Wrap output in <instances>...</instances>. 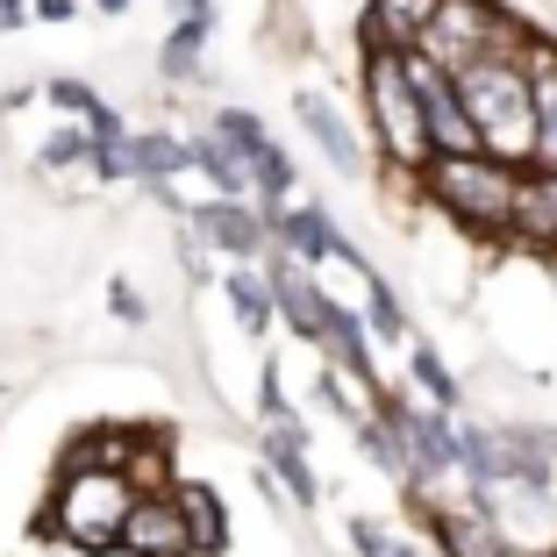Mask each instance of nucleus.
I'll return each instance as SVG.
<instances>
[{
    "mask_svg": "<svg viewBox=\"0 0 557 557\" xmlns=\"http://www.w3.org/2000/svg\"><path fill=\"white\" fill-rule=\"evenodd\" d=\"M515 180H522V164L493 158V150H458V158H429L414 172L422 200L443 214V222H458L465 236H486V244H508V222H515Z\"/></svg>",
    "mask_w": 557,
    "mask_h": 557,
    "instance_id": "f257e3e1",
    "label": "nucleus"
},
{
    "mask_svg": "<svg viewBox=\"0 0 557 557\" xmlns=\"http://www.w3.org/2000/svg\"><path fill=\"white\" fill-rule=\"evenodd\" d=\"M458 94L472 108L479 150L508 164H536V86H529L522 58H479L458 72Z\"/></svg>",
    "mask_w": 557,
    "mask_h": 557,
    "instance_id": "f03ea898",
    "label": "nucleus"
},
{
    "mask_svg": "<svg viewBox=\"0 0 557 557\" xmlns=\"http://www.w3.org/2000/svg\"><path fill=\"white\" fill-rule=\"evenodd\" d=\"M364 115H372V136H379V150H386L394 172L414 180L436 158L422 94H414V72H408V50H364Z\"/></svg>",
    "mask_w": 557,
    "mask_h": 557,
    "instance_id": "7ed1b4c3",
    "label": "nucleus"
},
{
    "mask_svg": "<svg viewBox=\"0 0 557 557\" xmlns=\"http://www.w3.org/2000/svg\"><path fill=\"white\" fill-rule=\"evenodd\" d=\"M136 500H144V486H136L129 472L72 465L65 486H58V515H50V529H58L65 543H79V550H122V529H129Z\"/></svg>",
    "mask_w": 557,
    "mask_h": 557,
    "instance_id": "20e7f679",
    "label": "nucleus"
},
{
    "mask_svg": "<svg viewBox=\"0 0 557 557\" xmlns=\"http://www.w3.org/2000/svg\"><path fill=\"white\" fill-rule=\"evenodd\" d=\"M529 36L536 29H529L515 8H500V0H443L429 36H422V50L443 72H465V65H479V58H522Z\"/></svg>",
    "mask_w": 557,
    "mask_h": 557,
    "instance_id": "39448f33",
    "label": "nucleus"
},
{
    "mask_svg": "<svg viewBox=\"0 0 557 557\" xmlns=\"http://www.w3.org/2000/svg\"><path fill=\"white\" fill-rule=\"evenodd\" d=\"M508 250H529V258H557V164H522V180H515Z\"/></svg>",
    "mask_w": 557,
    "mask_h": 557,
    "instance_id": "423d86ee",
    "label": "nucleus"
},
{
    "mask_svg": "<svg viewBox=\"0 0 557 557\" xmlns=\"http://www.w3.org/2000/svg\"><path fill=\"white\" fill-rule=\"evenodd\" d=\"M122 550L129 557H200L180 493H144L136 515H129V529H122Z\"/></svg>",
    "mask_w": 557,
    "mask_h": 557,
    "instance_id": "0eeeda50",
    "label": "nucleus"
},
{
    "mask_svg": "<svg viewBox=\"0 0 557 557\" xmlns=\"http://www.w3.org/2000/svg\"><path fill=\"white\" fill-rule=\"evenodd\" d=\"M486 500L493 493H472L465 508H436L429 515L443 557H508V529H500V515H493Z\"/></svg>",
    "mask_w": 557,
    "mask_h": 557,
    "instance_id": "6e6552de",
    "label": "nucleus"
},
{
    "mask_svg": "<svg viewBox=\"0 0 557 557\" xmlns=\"http://www.w3.org/2000/svg\"><path fill=\"white\" fill-rule=\"evenodd\" d=\"M436 8H443V0H372V8L358 15L364 50H422Z\"/></svg>",
    "mask_w": 557,
    "mask_h": 557,
    "instance_id": "1a4fd4ad",
    "label": "nucleus"
},
{
    "mask_svg": "<svg viewBox=\"0 0 557 557\" xmlns=\"http://www.w3.org/2000/svg\"><path fill=\"white\" fill-rule=\"evenodd\" d=\"M222 136H230V144L244 150L250 180H258L272 200H286V194H294V164H286V150H278L272 136L258 129V115H222Z\"/></svg>",
    "mask_w": 557,
    "mask_h": 557,
    "instance_id": "9d476101",
    "label": "nucleus"
},
{
    "mask_svg": "<svg viewBox=\"0 0 557 557\" xmlns=\"http://www.w3.org/2000/svg\"><path fill=\"white\" fill-rule=\"evenodd\" d=\"M186 222H194V230L208 236L214 250H230L236 264H244V258H258V250H264V236H272V230H264V222H258V214L244 208V200H214V208L186 214Z\"/></svg>",
    "mask_w": 557,
    "mask_h": 557,
    "instance_id": "9b49d317",
    "label": "nucleus"
},
{
    "mask_svg": "<svg viewBox=\"0 0 557 557\" xmlns=\"http://www.w3.org/2000/svg\"><path fill=\"white\" fill-rule=\"evenodd\" d=\"M522 65H529V86H536V164H557V44L543 29L529 36Z\"/></svg>",
    "mask_w": 557,
    "mask_h": 557,
    "instance_id": "f8f14e48",
    "label": "nucleus"
},
{
    "mask_svg": "<svg viewBox=\"0 0 557 557\" xmlns=\"http://www.w3.org/2000/svg\"><path fill=\"white\" fill-rule=\"evenodd\" d=\"M272 294H278V308H286V322H294L300 336H314V344H322V336H329V314H336V300H329L322 286L300 272V264H278V272H272Z\"/></svg>",
    "mask_w": 557,
    "mask_h": 557,
    "instance_id": "ddd939ff",
    "label": "nucleus"
},
{
    "mask_svg": "<svg viewBox=\"0 0 557 557\" xmlns=\"http://www.w3.org/2000/svg\"><path fill=\"white\" fill-rule=\"evenodd\" d=\"M264 472L294 493L300 508H314V472H308V436H300V422H272L264 429Z\"/></svg>",
    "mask_w": 557,
    "mask_h": 557,
    "instance_id": "4468645a",
    "label": "nucleus"
},
{
    "mask_svg": "<svg viewBox=\"0 0 557 557\" xmlns=\"http://www.w3.org/2000/svg\"><path fill=\"white\" fill-rule=\"evenodd\" d=\"M272 236L294 250L300 264H322V258H336V250H344V236L329 230L322 208H278V214H272Z\"/></svg>",
    "mask_w": 557,
    "mask_h": 557,
    "instance_id": "2eb2a0df",
    "label": "nucleus"
},
{
    "mask_svg": "<svg viewBox=\"0 0 557 557\" xmlns=\"http://www.w3.org/2000/svg\"><path fill=\"white\" fill-rule=\"evenodd\" d=\"M300 122H308V136L336 158V172H358V136H350V122L336 115L322 94H300Z\"/></svg>",
    "mask_w": 557,
    "mask_h": 557,
    "instance_id": "dca6fc26",
    "label": "nucleus"
},
{
    "mask_svg": "<svg viewBox=\"0 0 557 557\" xmlns=\"http://www.w3.org/2000/svg\"><path fill=\"white\" fill-rule=\"evenodd\" d=\"M222 286H230V308H236V322H244V336H264V329H272V308H278L272 278H258V272H244V264H236Z\"/></svg>",
    "mask_w": 557,
    "mask_h": 557,
    "instance_id": "f3484780",
    "label": "nucleus"
},
{
    "mask_svg": "<svg viewBox=\"0 0 557 557\" xmlns=\"http://www.w3.org/2000/svg\"><path fill=\"white\" fill-rule=\"evenodd\" d=\"M408 372H414V386L429 394V408H443V414H450V408L465 400V394H458V372H450V364H443L429 344H414V336H408Z\"/></svg>",
    "mask_w": 557,
    "mask_h": 557,
    "instance_id": "a211bd4d",
    "label": "nucleus"
},
{
    "mask_svg": "<svg viewBox=\"0 0 557 557\" xmlns=\"http://www.w3.org/2000/svg\"><path fill=\"white\" fill-rule=\"evenodd\" d=\"M44 172H100V180H108V150H100V136H58V144H44Z\"/></svg>",
    "mask_w": 557,
    "mask_h": 557,
    "instance_id": "6ab92c4d",
    "label": "nucleus"
},
{
    "mask_svg": "<svg viewBox=\"0 0 557 557\" xmlns=\"http://www.w3.org/2000/svg\"><path fill=\"white\" fill-rule=\"evenodd\" d=\"M194 158H200V164H208V172H214V186H222V194H230V200H244V186H250V164H244V150H236V144H230V136H222V129H214L208 144L194 150Z\"/></svg>",
    "mask_w": 557,
    "mask_h": 557,
    "instance_id": "aec40b11",
    "label": "nucleus"
},
{
    "mask_svg": "<svg viewBox=\"0 0 557 557\" xmlns=\"http://www.w3.org/2000/svg\"><path fill=\"white\" fill-rule=\"evenodd\" d=\"M180 500H186V522H194V543H200V550H222V543H230V529H222V500H214L208 486H186Z\"/></svg>",
    "mask_w": 557,
    "mask_h": 557,
    "instance_id": "412c9836",
    "label": "nucleus"
},
{
    "mask_svg": "<svg viewBox=\"0 0 557 557\" xmlns=\"http://www.w3.org/2000/svg\"><path fill=\"white\" fill-rule=\"evenodd\" d=\"M186 164H194L186 144H172V136H136V172H144V180H172Z\"/></svg>",
    "mask_w": 557,
    "mask_h": 557,
    "instance_id": "4be33fe9",
    "label": "nucleus"
},
{
    "mask_svg": "<svg viewBox=\"0 0 557 557\" xmlns=\"http://www.w3.org/2000/svg\"><path fill=\"white\" fill-rule=\"evenodd\" d=\"M364 300H372V329L379 336H386V344H400V336H408V314H400V300H394V286H386V278H364Z\"/></svg>",
    "mask_w": 557,
    "mask_h": 557,
    "instance_id": "5701e85b",
    "label": "nucleus"
},
{
    "mask_svg": "<svg viewBox=\"0 0 557 557\" xmlns=\"http://www.w3.org/2000/svg\"><path fill=\"white\" fill-rule=\"evenodd\" d=\"M200 29H208V22H180V29H172V44H164V72H172V79L200 65Z\"/></svg>",
    "mask_w": 557,
    "mask_h": 557,
    "instance_id": "b1692460",
    "label": "nucleus"
},
{
    "mask_svg": "<svg viewBox=\"0 0 557 557\" xmlns=\"http://www.w3.org/2000/svg\"><path fill=\"white\" fill-rule=\"evenodd\" d=\"M350 543H358V557H422L414 543H400V536H386L379 522H350Z\"/></svg>",
    "mask_w": 557,
    "mask_h": 557,
    "instance_id": "393cba45",
    "label": "nucleus"
},
{
    "mask_svg": "<svg viewBox=\"0 0 557 557\" xmlns=\"http://www.w3.org/2000/svg\"><path fill=\"white\" fill-rule=\"evenodd\" d=\"M108 308H115L122 322H144V300H136L129 286H108Z\"/></svg>",
    "mask_w": 557,
    "mask_h": 557,
    "instance_id": "a878e982",
    "label": "nucleus"
},
{
    "mask_svg": "<svg viewBox=\"0 0 557 557\" xmlns=\"http://www.w3.org/2000/svg\"><path fill=\"white\" fill-rule=\"evenodd\" d=\"M36 15H44V22H65V15H72V0H36Z\"/></svg>",
    "mask_w": 557,
    "mask_h": 557,
    "instance_id": "bb28decb",
    "label": "nucleus"
},
{
    "mask_svg": "<svg viewBox=\"0 0 557 557\" xmlns=\"http://www.w3.org/2000/svg\"><path fill=\"white\" fill-rule=\"evenodd\" d=\"M29 15V8H22V0H0V22H22Z\"/></svg>",
    "mask_w": 557,
    "mask_h": 557,
    "instance_id": "cd10ccee",
    "label": "nucleus"
},
{
    "mask_svg": "<svg viewBox=\"0 0 557 557\" xmlns=\"http://www.w3.org/2000/svg\"><path fill=\"white\" fill-rule=\"evenodd\" d=\"M100 8H108V15H122V8H129V0H100Z\"/></svg>",
    "mask_w": 557,
    "mask_h": 557,
    "instance_id": "c85d7f7f",
    "label": "nucleus"
},
{
    "mask_svg": "<svg viewBox=\"0 0 557 557\" xmlns=\"http://www.w3.org/2000/svg\"><path fill=\"white\" fill-rule=\"evenodd\" d=\"M508 557H543V550H515V543H508Z\"/></svg>",
    "mask_w": 557,
    "mask_h": 557,
    "instance_id": "c756f323",
    "label": "nucleus"
},
{
    "mask_svg": "<svg viewBox=\"0 0 557 557\" xmlns=\"http://www.w3.org/2000/svg\"><path fill=\"white\" fill-rule=\"evenodd\" d=\"M543 557H557V550H543Z\"/></svg>",
    "mask_w": 557,
    "mask_h": 557,
    "instance_id": "7c9ffc66",
    "label": "nucleus"
}]
</instances>
